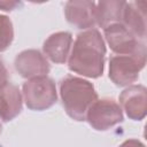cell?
I'll use <instances>...</instances> for the list:
<instances>
[{"label":"cell","instance_id":"obj_1","mask_svg":"<svg viewBox=\"0 0 147 147\" xmlns=\"http://www.w3.org/2000/svg\"><path fill=\"white\" fill-rule=\"evenodd\" d=\"M106 44L96 29L84 30L78 33L68 57L70 71L83 77L99 78L105 70Z\"/></svg>","mask_w":147,"mask_h":147},{"label":"cell","instance_id":"obj_2","mask_svg":"<svg viewBox=\"0 0 147 147\" xmlns=\"http://www.w3.org/2000/svg\"><path fill=\"white\" fill-rule=\"evenodd\" d=\"M60 96L65 113L75 121H85L90 106L98 99L94 85L80 77L67 76L60 80Z\"/></svg>","mask_w":147,"mask_h":147},{"label":"cell","instance_id":"obj_3","mask_svg":"<svg viewBox=\"0 0 147 147\" xmlns=\"http://www.w3.org/2000/svg\"><path fill=\"white\" fill-rule=\"evenodd\" d=\"M146 64L145 44L133 54L114 55L109 59V78L119 87L130 86L134 83Z\"/></svg>","mask_w":147,"mask_h":147},{"label":"cell","instance_id":"obj_4","mask_svg":"<svg viewBox=\"0 0 147 147\" xmlns=\"http://www.w3.org/2000/svg\"><path fill=\"white\" fill-rule=\"evenodd\" d=\"M22 96L29 109L36 111L46 110L57 100L55 83L47 76L28 79L22 86Z\"/></svg>","mask_w":147,"mask_h":147},{"label":"cell","instance_id":"obj_5","mask_svg":"<svg viewBox=\"0 0 147 147\" xmlns=\"http://www.w3.org/2000/svg\"><path fill=\"white\" fill-rule=\"evenodd\" d=\"M85 121L96 131H106L123 122V110L114 99H96L88 108Z\"/></svg>","mask_w":147,"mask_h":147},{"label":"cell","instance_id":"obj_6","mask_svg":"<svg viewBox=\"0 0 147 147\" xmlns=\"http://www.w3.org/2000/svg\"><path fill=\"white\" fill-rule=\"evenodd\" d=\"M106 41L110 49L117 55L133 54L144 42L134 37L122 23H114L103 29Z\"/></svg>","mask_w":147,"mask_h":147},{"label":"cell","instance_id":"obj_7","mask_svg":"<svg viewBox=\"0 0 147 147\" xmlns=\"http://www.w3.org/2000/svg\"><path fill=\"white\" fill-rule=\"evenodd\" d=\"M14 67L21 77L28 79L47 76L51 69L47 59L38 49H25L18 53Z\"/></svg>","mask_w":147,"mask_h":147},{"label":"cell","instance_id":"obj_8","mask_svg":"<svg viewBox=\"0 0 147 147\" xmlns=\"http://www.w3.org/2000/svg\"><path fill=\"white\" fill-rule=\"evenodd\" d=\"M119 106L126 116L133 121H141L147 114V88L144 85H130L118 96Z\"/></svg>","mask_w":147,"mask_h":147},{"label":"cell","instance_id":"obj_9","mask_svg":"<svg viewBox=\"0 0 147 147\" xmlns=\"http://www.w3.org/2000/svg\"><path fill=\"white\" fill-rule=\"evenodd\" d=\"M95 2L86 0H70L64 5L67 21L77 29L88 30L95 25Z\"/></svg>","mask_w":147,"mask_h":147},{"label":"cell","instance_id":"obj_10","mask_svg":"<svg viewBox=\"0 0 147 147\" xmlns=\"http://www.w3.org/2000/svg\"><path fill=\"white\" fill-rule=\"evenodd\" d=\"M147 3L145 1L125 2L121 23L138 39L146 37Z\"/></svg>","mask_w":147,"mask_h":147},{"label":"cell","instance_id":"obj_11","mask_svg":"<svg viewBox=\"0 0 147 147\" xmlns=\"http://www.w3.org/2000/svg\"><path fill=\"white\" fill-rule=\"evenodd\" d=\"M72 46V34L68 31L52 33L42 45V52L46 59L54 63L62 64L68 61Z\"/></svg>","mask_w":147,"mask_h":147},{"label":"cell","instance_id":"obj_12","mask_svg":"<svg viewBox=\"0 0 147 147\" xmlns=\"http://www.w3.org/2000/svg\"><path fill=\"white\" fill-rule=\"evenodd\" d=\"M23 105L22 92L18 86L7 82L0 86V119L10 122L21 111Z\"/></svg>","mask_w":147,"mask_h":147},{"label":"cell","instance_id":"obj_13","mask_svg":"<svg viewBox=\"0 0 147 147\" xmlns=\"http://www.w3.org/2000/svg\"><path fill=\"white\" fill-rule=\"evenodd\" d=\"M125 1L118 0H101L95 2L94 18L95 24L105 29L114 23H121Z\"/></svg>","mask_w":147,"mask_h":147},{"label":"cell","instance_id":"obj_14","mask_svg":"<svg viewBox=\"0 0 147 147\" xmlns=\"http://www.w3.org/2000/svg\"><path fill=\"white\" fill-rule=\"evenodd\" d=\"M14 40V26L10 18L0 14V52L9 48Z\"/></svg>","mask_w":147,"mask_h":147},{"label":"cell","instance_id":"obj_15","mask_svg":"<svg viewBox=\"0 0 147 147\" xmlns=\"http://www.w3.org/2000/svg\"><path fill=\"white\" fill-rule=\"evenodd\" d=\"M22 3L20 1H13V0H0V10L3 11H11L16 7L21 6Z\"/></svg>","mask_w":147,"mask_h":147},{"label":"cell","instance_id":"obj_16","mask_svg":"<svg viewBox=\"0 0 147 147\" xmlns=\"http://www.w3.org/2000/svg\"><path fill=\"white\" fill-rule=\"evenodd\" d=\"M8 82V70L2 61V59L0 57V86L6 84Z\"/></svg>","mask_w":147,"mask_h":147},{"label":"cell","instance_id":"obj_17","mask_svg":"<svg viewBox=\"0 0 147 147\" xmlns=\"http://www.w3.org/2000/svg\"><path fill=\"white\" fill-rule=\"evenodd\" d=\"M118 147H145V145L138 139H127L123 141Z\"/></svg>","mask_w":147,"mask_h":147},{"label":"cell","instance_id":"obj_18","mask_svg":"<svg viewBox=\"0 0 147 147\" xmlns=\"http://www.w3.org/2000/svg\"><path fill=\"white\" fill-rule=\"evenodd\" d=\"M0 132H1V126H0Z\"/></svg>","mask_w":147,"mask_h":147}]
</instances>
